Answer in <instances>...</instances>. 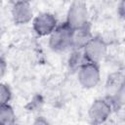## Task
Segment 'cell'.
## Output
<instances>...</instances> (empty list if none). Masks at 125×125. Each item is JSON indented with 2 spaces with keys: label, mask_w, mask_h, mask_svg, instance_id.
Listing matches in <instances>:
<instances>
[{
  "label": "cell",
  "mask_w": 125,
  "mask_h": 125,
  "mask_svg": "<svg viewBox=\"0 0 125 125\" xmlns=\"http://www.w3.org/2000/svg\"><path fill=\"white\" fill-rule=\"evenodd\" d=\"M72 31L65 22L60 24L49 35V47L55 52H64L71 49Z\"/></svg>",
  "instance_id": "1"
},
{
  "label": "cell",
  "mask_w": 125,
  "mask_h": 125,
  "mask_svg": "<svg viewBox=\"0 0 125 125\" xmlns=\"http://www.w3.org/2000/svg\"><path fill=\"white\" fill-rule=\"evenodd\" d=\"M84 58L87 62L99 64L107 53V44L100 36H92L82 49Z\"/></svg>",
  "instance_id": "2"
},
{
  "label": "cell",
  "mask_w": 125,
  "mask_h": 125,
  "mask_svg": "<svg viewBox=\"0 0 125 125\" xmlns=\"http://www.w3.org/2000/svg\"><path fill=\"white\" fill-rule=\"evenodd\" d=\"M88 18L89 13L86 3L82 1H73L67 9L65 23L71 29H77L89 23Z\"/></svg>",
  "instance_id": "3"
},
{
  "label": "cell",
  "mask_w": 125,
  "mask_h": 125,
  "mask_svg": "<svg viewBox=\"0 0 125 125\" xmlns=\"http://www.w3.org/2000/svg\"><path fill=\"white\" fill-rule=\"evenodd\" d=\"M111 110L112 105L108 100L97 99L91 104L88 109L89 120L93 125H101L108 119Z\"/></svg>",
  "instance_id": "4"
},
{
  "label": "cell",
  "mask_w": 125,
  "mask_h": 125,
  "mask_svg": "<svg viewBox=\"0 0 125 125\" xmlns=\"http://www.w3.org/2000/svg\"><path fill=\"white\" fill-rule=\"evenodd\" d=\"M77 79L79 84L86 89L96 87L101 80V71L99 64L86 62L77 70Z\"/></svg>",
  "instance_id": "5"
},
{
  "label": "cell",
  "mask_w": 125,
  "mask_h": 125,
  "mask_svg": "<svg viewBox=\"0 0 125 125\" xmlns=\"http://www.w3.org/2000/svg\"><path fill=\"white\" fill-rule=\"evenodd\" d=\"M57 26V18L48 12L40 13L32 20V28L39 36H49Z\"/></svg>",
  "instance_id": "6"
},
{
  "label": "cell",
  "mask_w": 125,
  "mask_h": 125,
  "mask_svg": "<svg viewBox=\"0 0 125 125\" xmlns=\"http://www.w3.org/2000/svg\"><path fill=\"white\" fill-rule=\"evenodd\" d=\"M11 15L16 24H25L33 20V10L29 2L17 1L13 4Z\"/></svg>",
  "instance_id": "7"
},
{
  "label": "cell",
  "mask_w": 125,
  "mask_h": 125,
  "mask_svg": "<svg viewBox=\"0 0 125 125\" xmlns=\"http://www.w3.org/2000/svg\"><path fill=\"white\" fill-rule=\"evenodd\" d=\"M90 24H86L80 28L73 29L71 39V50H82L86 43L92 38Z\"/></svg>",
  "instance_id": "8"
},
{
  "label": "cell",
  "mask_w": 125,
  "mask_h": 125,
  "mask_svg": "<svg viewBox=\"0 0 125 125\" xmlns=\"http://www.w3.org/2000/svg\"><path fill=\"white\" fill-rule=\"evenodd\" d=\"M16 113L9 104L0 106V125H16Z\"/></svg>",
  "instance_id": "9"
},
{
  "label": "cell",
  "mask_w": 125,
  "mask_h": 125,
  "mask_svg": "<svg viewBox=\"0 0 125 125\" xmlns=\"http://www.w3.org/2000/svg\"><path fill=\"white\" fill-rule=\"evenodd\" d=\"M86 62H87L84 58L82 50H72V54L68 59V64L70 68L78 70Z\"/></svg>",
  "instance_id": "10"
},
{
  "label": "cell",
  "mask_w": 125,
  "mask_h": 125,
  "mask_svg": "<svg viewBox=\"0 0 125 125\" xmlns=\"http://www.w3.org/2000/svg\"><path fill=\"white\" fill-rule=\"evenodd\" d=\"M11 98H12V92L10 87L5 83L0 82V106L9 104Z\"/></svg>",
  "instance_id": "11"
},
{
  "label": "cell",
  "mask_w": 125,
  "mask_h": 125,
  "mask_svg": "<svg viewBox=\"0 0 125 125\" xmlns=\"http://www.w3.org/2000/svg\"><path fill=\"white\" fill-rule=\"evenodd\" d=\"M7 72V63L3 58L0 57V82Z\"/></svg>",
  "instance_id": "12"
},
{
  "label": "cell",
  "mask_w": 125,
  "mask_h": 125,
  "mask_svg": "<svg viewBox=\"0 0 125 125\" xmlns=\"http://www.w3.org/2000/svg\"><path fill=\"white\" fill-rule=\"evenodd\" d=\"M31 125H50L49 122L47 121V119H45L44 117H37Z\"/></svg>",
  "instance_id": "13"
},
{
  "label": "cell",
  "mask_w": 125,
  "mask_h": 125,
  "mask_svg": "<svg viewBox=\"0 0 125 125\" xmlns=\"http://www.w3.org/2000/svg\"><path fill=\"white\" fill-rule=\"evenodd\" d=\"M3 35H4V29H3V28H2V26L0 25V40L2 39Z\"/></svg>",
  "instance_id": "14"
}]
</instances>
